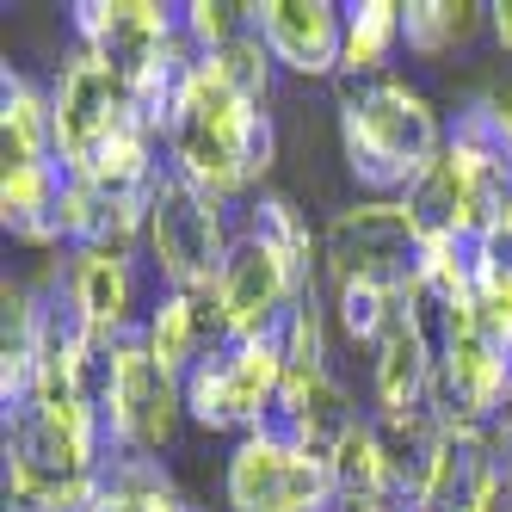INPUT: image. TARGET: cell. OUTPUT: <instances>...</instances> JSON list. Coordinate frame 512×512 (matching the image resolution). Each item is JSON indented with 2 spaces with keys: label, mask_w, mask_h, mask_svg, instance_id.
<instances>
[{
  "label": "cell",
  "mask_w": 512,
  "mask_h": 512,
  "mask_svg": "<svg viewBox=\"0 0 512 512\" xmlns=\"http://www.w3.org/2000/svg\"><path fill=\"white\" fill-rule=\"evenodd\" d=\"M167 167H179L192 186L216 198H241L278 167V124L266 105L241 99L204 56L186 75V93H179V112L167 130Z\"/></svg>",
  "instance_id": "cell-1"
},
{
  "label": "cell",
  "mask_w": 512,
  "mask_h": 512,
  "mask_svg": "<svg viewBox=\"0 0 512 512\" xmlns=\"http://www.w3.org/2000/svg\"><path fill=\"white\" fill-rule=\"evenodd\" d=\"M340 149L371 198H408L414 179L445 155V124L432 99L401 81H340Z\"/></svg>",
  "instance_id": "cell-2"
},
{
  "label": "cell",
  "mask_w": 512,
  "mask_h": 512,
  "mask_svg": "<svg viewBox=\"0 0 512 512\" xmlns=\"http://www.w3.org/2000/svg\"><path fill=\"white\" fill-rule=\"evenodd\" d=\"M235 235L241 229H229V198L192 186L179 167L161 161V173L142 192V260L161 278V290L210 297Z\"/></svg>",
  "instance_id": "cell-3"
},
{
  "label": "cell",
  "mask_w": 512,
  "mask_h": 512,
  "mask_svg": "<svg viewBox=\"0 0 512 512\" xmlns=\"http://www.w3.org/2000/svg\"><path fill=\"white\" fill-rule=\"evenodd\" d=\"M426 241L420 223L401 198H364L327 216L321 229V278L327 290L340 284H389V290H420Z\"/></svg>",
  "instance_id": "cell-4"
},
{
  "label": "cell",
  "mask_w": 512,
  "mask_h": 512,
  "mask_svg": "<svg viewBox=\"0 0 512 512\" xmlns=\"http://www.w3.org/2000/svg\"><path fill=\"white\" fill-rule=\"evenodd\" d=\"M284 389V334L260 340H216L186 371V414L204 432H260Z\"/></svg>",
  "instance_id": "cell-5"
},
{
  "label": "cell",
  "mask_w": 512,
  "mask_h": 512,
  "mask_svg": "<svg viewBox=\"0 0 512 512\" xmlns=\"http://www.w3.org/2000/svg\"><path fill=\"white\" fill-rule=\"evenodd\" d=\"M223 494H229V512H340L334 469L266 426L235 438Z\"/></svg>",
  "instance_id": "cell-6"
},
{
  "label": "cell",
  "mask_w": 512,
  "mask_h": 512,
  "mask_svg": "<svg viewBox=\"0 0 512 512\" xmlns=\"http://www.w3.org/2000/svg\"><path fill=\"white\" fill-rule=\"evenodd\" d=\"M179 420H186V383L149 358L142 334L112 346V377H105V426H112V445L136 451V457H161Z\"/></svg>",
  "instance_id": "cell-7"
},
{
  "label": "cell",
  "mask_w": 512,
  "mask_h": 512,
  "mask_svg": "<svg viewBox=\"0 0 512 512\" xmlns=\"http://www.w3.org/2000/svg\"><path fill=\"white\" fill-rule=\"evenodd\" d=\"M56 99V161L68 173H81L105 142H112L136 112H130V75L99 56V50H75L62 62V75L50 87Z\"/></svg>",
  "instance_id": "cell-8"
},
{
  "label": "cell",
  "mask_w": 512,
  "mask_h": 512,
  "mask_svg": "<svg viewBox=\"0 0 512 512\" xmlns=\"http://www.w3.org/2000/svg\"><path fill=\"white\" fill-rule=\"evenodd\" d=\"M297 297H309L303 278L266 241L235 235L223 272H216V290H210V315L223 327V340H260V334H284V315L297 309Z\"/></svg>",
  "instance_id": "cell-9"
},
{
  "label": "cell",
  "mask_w": 512,
  "mask_h": 512,
  "mask_svg": "<svg viewBox=\"0 0 512 512\" xmlns=\"http://www.w3.org/2000/svg\"><path fill=\"white\" fill-rule=\"evenodd\" d=\"M68 297H75L87 334L105 346L142 334V321L155 309L136 253H124V247H75L68 253Z\"/></svg>",
  "instance_id": "cell-10"
},
{
  "label": "cell",
  "mask_w": 512,
  "mask_h": 512,
  "mask_svg": "<svg viewBox=\"0 0 512 512\" xmlns=\"http://www.w3.org/2000/svg\"><path fill=\"white\" fill-rule=\"evenodd\" d=\"M253 31L266 38L272 62L290 68V75H303V81L340 75L346 7H334V0H260L253 7Z\"/></svg>",
  "instance_id": "cell-11"
},
{
  "label": "cell",
  "mask_w": 512,
  "mask_h": 512,
  "mask_svg": "<svg viewBox=\"0 0 512 512\" xmlns=\"http://www.w3.org/2000/svg\"><path fill=\"white\" fill-rule=\"evenodd\" d=\"M438 389V327L420 309H401L389 340L371 352V401L377 414H414L432 408Z\"/></svg>",
  "instance_id": "cell-12"
},
{
  "label": "cell",
  "mask_w": 512,
  "mask_h": 512,
  "mask_svg": "<svg viewBox=\"0 0 512 512\" xmlns=\"http://www.w3.org/2000/svg\"><path fill=\"white\" fill-rule=\"evenodd\" d=\"M216 340H223V327H216V315H210V297H192V290H161L149 321H142V346H149V358L161 364V371H173L179 383H186V371Z\"/></svg>",
  "instance_id": "cell-13"
},
{
  "label": "cell",
  "mask_w": 512,
  "mask_h": 512,
  "mask_svg": "<svg viewBox=\"0 0 512 512\" xmlns=\"http://www.w3.org/2000/svg\"><path fill=\"white\" fill-rule=\"evenodd\" d=\"M0 149H7V167L56 161V99L25 68L0 75Z\"/></svg>",
  "instance_id": "cell-14"
},
{
  "label": "cell",
  "mask_w": 512,
  "mask_h": 512,
  "mask_svg": "<svg viewBox=\"0 0 512 512\" xmlns=\"http://www.w3.org/2000/svg\"><path fill=\"white\" fill-rule=\"evenodd\" d=\"M488 31V7L475 0H420V7H401V50L438 62V56H457Z\"/></svg>",
  "instance_id": "cell-15"
},
{
  "label": "cell",
  "mask_w": 512,
  "mask_h": 512,
  "mask_svg": "<svg viewBox=\"0 0 512 512\" xmlns=\"http://www.w3.org/2000/svg\"><path fill=\"white\" fill-rule=\"evenodd\" d=\"M327 469H334L340 506H352V500H377V494H395V463H389V445H383V432H377V420H371V414H364V420L340 438V445H334Z\"/></svg>",
  "instance_id": "cell-16"
},
{
  "label": "cell",
  "mask_w": 512,
  "mask_h": 512,
  "mask_svg": "<svg viewBox=\"0 0 512 512\" xmlns=\"http://www.w3.org/2000/svg\"><path fill=\"white\" fill-rule=\"evenodd\" d=\"M395 50H401V7L395 0L346 7V56H340L346 81H383V68H389Z\"/></svg>",
  "instance_id": "cell-17"
},
{
  "label": "cell",
  "mask_w": 512,
  "mask_h": 512,
  "mask_svg": "<svg viewBox=\"0 0 512 512\" xmlns=\"http://www.w3.org/2000/svg\"><path fill=\"white\" fill-rule=\"evenodd\" d=\"M401 309H408V290H389V284H340L334 290V327L352 340V346H383L389 327L401 321Z\"/></svg>",
  "instance_id": "cell-18"
},
{
  "label": "cell",
  "mask_w": 512,
  "mask_h": 512,
  "mask_svg": "<svg viewBox=\"0 0 512 512\" xmlns=\"http://www.w3.org/2000/svg\"><path fill=\"white\" fill-rule=\"evenodd\" d=\"M210 62H216V75H223L241 99L266 105V93H272V68H278V62H272V50H266L260 31H241V38H235V44H223Z\"/></svg>",
  "instance_id": "cell-19"
},
{
  "label": "cell",
  "mask_w": 512,
  "mask_h": 512,
  "mask_svg": "<svg viewBox=\"0 0 512 512\" xmlns=\"http://www.w3.org/2000/svg\"><path fill=\"white\" fill-rule=\"evenodd\" d=\"M346 512H420V506H414L408 494H401V488H395V494H377V500H352Z\"/></svg>",
  "instance_id": "cell-20"
},
{
  "label": "cell",
  "mask_w": 512,
  "mask_h": 512,
  "mask_svg": "<svg viewBox=\"0 0 512 512\" xmlns=\"http://www.w3.org/2000/svg\"><path fill=\"white\" fill-rule=\"evenodd\" d=\"M488 31H494V44H500V50H512V0L488 7Z\"/></svg>",
  "instance_id": "cell-21"
},
{
  "label": "cell",
  "mask_w": 512,
  "mask_h": 512,
  "mask_svg": "<svg viewBox=\"0 0 512 512\" xmlns=\"http://www.w3.org/2000/svg\"><path fill=\"white\" fill-rule=\"evenodd\" d=\"M340 512H346V506H340Z\"/></svg>",
  "instance_id": "cell-22"
}]
</instances>
